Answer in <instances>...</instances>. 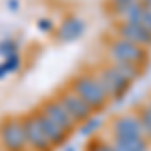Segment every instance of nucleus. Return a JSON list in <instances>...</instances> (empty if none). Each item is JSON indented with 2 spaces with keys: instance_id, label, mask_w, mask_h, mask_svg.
Segmentation results:
<instances>
[{
  "instance_id": "obj_1",
  "label": "nucleus",
  "mask_w": 151,
  "mask_h": 151,
  "mask_svg": "<svg viewBox=\"0 0 151 151\" xmlns=\"http://www.w3.org/2000/svg\"><path fill=\"white\" fill-rule=\"evenodd\" d=\"M70 89L81 97L85 103L93 109L95 113H101L107 109V105L111 103L109 97L105 95L103 87L99 85L95 73H81L70 81Z\"/></svg>"
},
{
  "instance_id": "obj_2",
  "label": "nucleus",
  "mask_w": 151,
  "mask_h": 151,
  "mask_svg": "<svg viewBox=\"0 0 151 151\" xmlns=\"http://www.w3.org/2000/svg\"><path fill=\"white\" fill-rule=\"evenodd\" d=\"M107 60H111V63L123 60V63H133V65L145 67L149 60V55H147V48L139 47L131 40H125L121 36H115L107 45Z\"/></svg>"
},
{
  "instance_id": "obj_3",
  "label": "nucleus",
  "mask_w": 151,
  "mask_h": 151,
  "mask_svg": "<svg viewBox=\"0 0 151 151\" xmlns=\"http://www.w3.org/2000/svg\"><path fill=\"white\" fill-rule=\"evenodd\" d=\"M95 77H97L99 85L103 87L105 95L109 97V101H121V99L129 93L131 85H133V83H129L127 79H123L109 63L95 70Z\"/></svg>"
},
{
  "instance_id": "obj_4",
  "label": "nucleus",
  "mask_w": 151,
  "mask_h": 151,
  "mask_svg": "<svg viewBox=\"0 0 151 151\" xmlns=\"http://www.w3.org/2000/svg\"><path fill=\"white\" fill-rule=\"evenodd\" d=\"M0 149L2 151H28L20 117H6L0 121Z\"/></svg>"
},
{
  "instance_id": "obj_5",
  "label": "nucleus",
  "mask_w": 151,
  "mask_h": 151,
  "mask_svg": "<svg viewBox=\"0 0 151 151\" xmlns=\"http://www.w3.org/2000/svg\"><path fill=\"white\" fill-rule=\"evenodd\" d=\"M20 123L24 129V137H26V145L28 151H52V143L48 141V137L45 135V131L38 123V117L36 113H26L20 117Z\"/></svg>"
},
{
  "instance_id": "obj_6",
  "label": "nucleus",
  "mask_w": 151,
  "mask_h": 151,
  "mask_svg": "<svg viewBox=\"0 0 151 151\" xmlns=\"http://www.w3.org/2000/svg\"><path fill=\"white\" fill-rule=\"evenodd\" d=\"M111 139H139L145 137L137 113H121L111 121Z\"/></svg>"
},
{
  "instance_id": "obj_7",
  "label": "nucleus",
  "mask_w": 151,
  "mask_h": 151,
  "mask_svg": "<svg viewBox=\"0 0 151 151\" xmlns=\"http://www.w3.org/2000/svg\"><path fill=\"white\" fill-rule=\"evenodd\" d=\"M38 111H40L42 115H47L55 125H58V127L63 129V131H67V133H73V131H77V127H79V123H77V121L70 117V113L65 109V105L58 101V97L45 101Z\"/></svg>"
},
{
  "instance_id": "obj_8",
  "label": "nucleus",
  "mask_w": 151,
  "mask_h": 151,
  "mask_svg": "<svg viewBox=\"0 0 151 151\" xmlns=\"http://www.w3.org/2000/svg\"><path fill=\"white\" fill-rule=\"evenodd\" d=\"M57 97H58V101L65 105V109L70 113V117H73L79 125H81V123H85L87 119H91V117L95 115V111L87 103H85V101H83V99L75 93L70 87H69V89H65V91H60Z\"/></svg>"
},
{
  "instance_id": "obj_9",
  "label": "nucleus",
  "mask_w": 151,
  "mask_h": 151,
  "mask_svg": "<svg viewBox=\"0 0 151 151\" xmlns=\"http://www.w3.org/2000/svg\"><path fill=\"white\" fill-rule=\"evenodd\" d=\"M115 36L131 40L143 48H151V32L141 22H119L115 26Z\"/></svg>"
},
{
  "instance_id": "obj_10",
  "label": "nucleus",
  "mask_w": 151,
  "mask_h": 151,
  "mask_svg": "<svg viewBox=\"0 0 151 151\" xmlns=\"http://www.w3.org/2000/svg\"><path fill=\"white\" fill-rule=\"evenodd\" d=\"M85 28H87V24H85L83 18H79V16H67L57 26L55 36H57L58 42H75L77 38H81L85 35Z\"/></svg>"
},
{
  "instance_id": "obj_11",
  "label": "nucleus",
  "mask_w": 151,
  "mask_h": 151,
  "mask_svg": "<svg viewBox=\"0 0 151 151\" xmlns=\"http://www.w3.org/2000/svg\"><path fill=\"white\" fill-rule=\"evenodd\" d=\"M35 113H36V117H38V123H40V127L45 131V135H47L48 141L52 143V147H63V145L69 141L70 133H67V131H63L58 125H55V123H52L47 115H42L38 109H36Z\"/></svg>"
},
{
  "instance_id": "obj_12",
  "label": "nucleus",
  "mask_w": 151,
  "mask_h": 151,
  "mask_svg": "<svg viewBox=\"0 0 151 151\" xmlns=\"http://www.w3.org/2000/svg\"><path fill=\"white\" fill-rule=\"evenodd\" d=\"M113 69L123 77V79H127L129 83H135L139 79L141 75H143V69L145 67H141V65H133V63H123V60H115V63H111V60H107Z\"/></svg>"
},
{
  "instance_id": "obj_13",
  "label": "nucleus",
  "mask_w": 151,
  "mask_h": 151,
  "mask_svg": "<svg viewBox=\"0 0 151 151\" xmlns=\"http://www.w3.org/2000/svg\"><path fill=\"white\" fill-rule=\"evenodd\" d=\"M115 151H149V141L145 137L139 139H109Z\"/></svg>"
},
{
  "instance_id": "obj_14",
  "label": "nucleus",
  "mask_w": 151,
  "mask_h": 151,
  "mask_svg": "<svg viewBox=\"0 0 151 151\" xmlns=\"http://www.w3.org/2000/svg\"><path fill=\"white\" fill-rule=\"evenodd\" d=\"M137 117H139V123H141L145 139L151 143V111L147 109V105H143V107L137 109Z\"/></svg>"
},
{
  "instance_id": "obj_15",
  "label": "nucleus",
  "mask_w": 151,
  "mask_h": 151,
  "mask_svg": "<svg viewBox=\"0 0 151 151\" xmlns=\"http://www.w3.org/2000/svg\"><path fill=\"white\" fill-rule=\"evenodd\" d=\"M101 125H103V119H101V117H97V115H93L91 119H87L85 123H81L77 129H79V133H81L83 137H89V135L97 133Z\"/></svg>"
},
{
  "instance_id": "obj_16",
  "label": "nucleus",
  "mask_w": 151,
  "mask_h": 151,
  "mask_svg": "<svg viewBox=\"0 0 151 151\" xmlns=\"http://www.w3.org/2000/svg\"><path fill=\"white\" fill-rule=\"evenodd\" d=\"M2 67L6 69V73L10 75V73H16V70L22 67V57L16 52V55H10V57L2 58Z\"/></svg>"
},
{
  "instance_id": "obj_17",
  "label": "nucleus",
  "mask_w": 151,
  "mask_h": 151,
  "mask_svg": "<svg viewBox=\"0 0 151 151\" xmlns=\"http://www.w3.org/2000/svg\"><path fill=\"white\" fill-rule=\"evenodd\" d=\"M18 52V42L14 40V38H4V40H0V57L6 58L10 57V55H16Z\"/></svg>"
},
{
  "instance_id": "obj_18",
  "label": "nucleus",
  "mask_w": 151,
  "mask_h": 151,
  "mask_svg": "<svg viewBox=\"0 0 151 151\" xmlns=\"http://www.w3.org/2000/svg\"><path fill=\"white\" fill-rule=\"evenodd\" d=\"M36 26H38V30H40V32H45V35H55V30H57V26H55V22H52L50 18H47V16L38 18V22H36Z\"/></svg>"
},
{
  "instance_id": "obj_19",
  "label": "nucleus",
  "mask_w": 151,
  "mask_h": 151,
  "mask_svg": "<svg viewBox=\"0 0 151 151\" xmlns=\"http://www.w3.org/2000/svg\"><path fill=\"white\" fill-rule=\"evenodd\" d=\"M87 151H115V149H113L111 141H103V139H99V141H93V143L89 145V149H87Z\"/></svg>"
},
{
  "instance_id": "obj_20",
  "label": "nucleus",
  "mask_w": 151,
  "mask_h": 151,
  "mask_svg": "<svg viewBox=\"0 0 151 151\" xmlns=\"http://www.w3.org/2000/svg\"><path fill=\"white\" fill-rule=\"evenodd\" d=\"M139 22H141V24H143V26H145V28H147V30L151 32V8H147V6L143 8V12H141V20H139Z\"/></svg>"
},
{
  "instance_id": "obj_21",
  "label": "nucleus",
  "mask_w": 151,
  "mask_h": 151,
  "mask_svg": "<svg viewBox=\"0 0 151 151\" xmlns=\"http://www.w3.org/2000/svg\"><path fill=\"white\" fill-rule=\"evenodd\" d=\"M6 8L8 10H18L20 8V0H8L6 2Z\"/></svg>"
},
{
  "instance_id": "obj_22",
  "label": "nucleus",
  "mask_w": 151,
  "mask_h": 151,
  "mask_svg": "<svg viewBox=\"0 0 151 151\" xmlns=\"http://www.w3.org/2000/svg\"><path fill=\"white\" fill-rule=\"evenodd\" d=\"M6 75H8V73H6V69H4V67H2V63H0V79H4Z\"/></svg>"
},
{
  "instance_id": "obj_23",
  "label": "nucleus",
  "mask_w": 151,
  "mask_h": 151,
  "mask_svg": "<svg viewBox=\"0 0 151 151\" xmlns=\"http://www.w3.org/2000/svg\"><path fill=\"white\" fill-rule=\"evenodd\" d=\"M63 151H77V147H75V145H65Z\"/></svg>"
},
{
  "instance_id": "obj_24",
  "label": "nucleus",
  "mask_w": 151,
  "mask_h": 151,
  "mask_svg": "<svg viewBox=\"0 0 151 151\" xmlns=\"http://www.w3.org/2000/svg\"><path fill=\"white\" fill-rule=\"evenodd\" d=\"M125 2H131V0H111V4H125Z\"/></svg>"
},
{
  "instance_id": "obj_25",
  "label": "nucleus",
  "mask_w": 151,
  "mask_h": 151,
  "mask_svg": "<svg viewBox=\"0 0 151 151\" xmlns=\"http://www.w3.org/2000/svg\"><path fill=\"white\" fill-rule=\"evenodd\" d=\"M143 4H145V6H147V8H151V0H145V2H143Z\"/></svg>"
},
{
  "instance_id": "obj_26",
  "label": "nucleus",
  "mask_w": 151,
  "mask_h": 151,
  "mask_svg": "<svg viewBox=\"0 0 151 151\" xmlns=\"http://www.w3.org/2000/svg\"><path fill=\"white\" fill-rule=\"evenodd\" d=\"M145 105H147V109H149V111H151V99H149V101H147V103H145Z\"/></svg>"
},
{
  "instance_id": "obj_27",
  "label": "nucleus",
  "mask_w": 151,
  "mask_h": 151,
  "mask_svg": "<svg viewBox=\"0 0 151 151\" xmlns=\"http://www.w3.org/2000/svg\"><path fill=\"white\" fill-rule=\"evenodd\" d=\"M141 2H145V0H141Z\"/></svg>"
}]
</instances>
